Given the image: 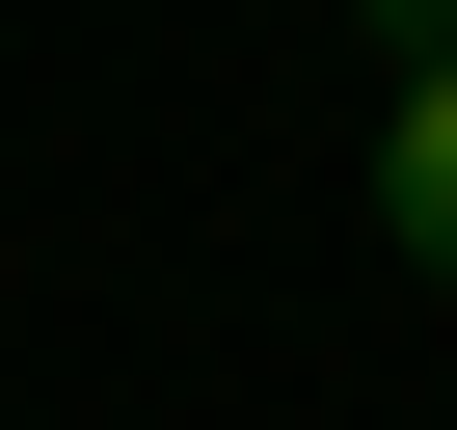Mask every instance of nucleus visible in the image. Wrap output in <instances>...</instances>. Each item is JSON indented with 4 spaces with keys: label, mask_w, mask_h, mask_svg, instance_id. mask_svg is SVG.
Returning <instances> with one entry per match:
<instances>
[{
    "label": "nucleus",
    "mask_w": 457,
    "mask_h": 430,
    "mask_svg": "<svg viewBox=\"0 0 457 430\" xmlns=\"http://www.w3.org/2000/svg\"><path fill=\"white\" fill-rule=\"evenodd\" d=\"M377 243L457 296V54H403V108H377Z\"/></svg>",
    "instance_id": "nucleus-1"
},
{
    "label": "nucleus",
    "mask_w": 457,
    "mask_h": 430,
    "mask_svg": "<svg viewBox=\"0 0 457 430\" xmlns=\"http://www.w3.org/2000/svg\"><path fill=\"white\" fill-rule=\"evenodd\" d=\"M377 54H457V0H377Z\"/></svg>",
    "instance_id": "nucleus-2"
}]
</instances>
